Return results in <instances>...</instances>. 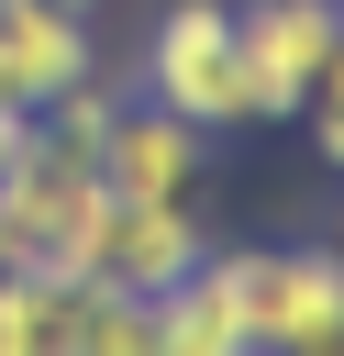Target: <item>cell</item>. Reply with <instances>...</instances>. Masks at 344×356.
<instances>
[{
	"mask_svg": "<svg viewBox=\"0 0 344 356\" xmlns=\"http://www.w3.org/2000/svg\"><path fill=\"white\" fill-rule=\"evenodd\" d=\"M100 211H111L100 167L33 134V156L0 178V267H33V278H89V234H100Z\"/></svg>",
	"mask_w": 344,
	"mask_h": 356,
	"instance_id": "cell-1",
	"label": "cell"
},
{
	"mask_svg": "<svg viewBox=\"0 0 344 356\" xmlns=\"http://www.w3.org/2000/svg\"><path fill=\"white\" fill-rule=\"evenodd\" d=\"M144 100L200 122V134H233L255 122L244 111V44H233V0H166L144 22Z\"/></svg>",
	"mask_w": 344,
	"mask_h": 356,
	"instance_id": "cell-2",
	"label": "cell"
},
{
	"mask_svg": "<svg viewBox=\"0 0 344 356\" xmlns=\"http://www.w3.org/2000/svg\"><path fill=\"white\" fill-rule=\"evenodd\" d=\"M222 267H233V300H244L255 356L344 345V256L333 245H222Z\"/></svg>",
	"mask_w": 344,
	"mask_h": 356,
	"instance_id": "cell-3",
	"label": "cell"
},
{
	"mask_svg": "<svg viewBox=\"0 0 344 356\" xmlns=\"http://www.w3.org/2000/svg\"><path fill=\"white\" fill-rule=\"evenodd\" d=\"M344 0H233V44H244V111L255 122H300L322 89Z\"/></svg>",
	"mask_w": 344,
	"mask_h": 356,
	"instance_id": "cell-4",
	"label": "cell"
},
{
	"mask_svg": "<svg viewBox=\"0 0 344 356\" xmlns=\"http://www.w3.org/2000/svg\"><path fill=\"white\" fill-rule=\"evenodd\" d=\"M200 267H211L200 200H111L100 234H89V278H111V289H133V300H166V289L200 278Z\"/></svg>",
	"mask_w": 344,
	"mask_h": 356,
	"instance_id": "cell-5",
	"label": "cell"
},
{
	"mask_svg": "<svg viewBox=\"0 0 344 356\" xmlns=\"http://www.w3.org/2000/svg\"><path fill=\"white\" fill-rule=\"evenodd\" d=\"M200 167H211V134L155 111V100H122L111 134H100V189L111 200H200Z\"/></svg>",
	"mask_w": 344,
	"mask_h": 356,
	"instance_id": "cell-6",
	"label": "cell"
},
{
	"mask_svg": "<svg viewBox=\"0 0 344 356\" xmlns=\"http://www.w3.org/2000/svg\"><path fill=\"white\" fill-rule=\"evenodd\" d=\"M0 78L22 111L67 100L78 78H100V44H89V11L78 0H0Z\"/></svg>",
	"mask_w": 344,
	"mask_h": 356,
	"instance_id": "cell-7",
	"label": "cell"
},
{
	"mask_svg": "<svg viewBox=\"0 0 344 356\" xmlns=\"http://www.w3.org/2000/svg\"><path fill=\"white\" fill-rule=\"evenodd\" d=\"M155 356H255V334H244V300H233V267H222V245H211V267H200V278H178V289L155 300Z\"/></svg>",
	"mask_w": 344,
	"mask_h": 356,
	"instance_id": "cell-8",
	"label": "cell"
},
{
	"mask_svg": "<svg viewBox=\"0 0 344 356\" xmlns=\"http://www.w3.org/2000/svg\"><path fill=\"white\" fill-rule=\"evenodd\" d=\"M67 356H155V300L111 289V278H78L67 300Z\"/></svg>",
	"mask_w": 344,
	"mask_h": 356,
	"instance_id": "cell-9",
	"label": "cell"
},
{
	"mask_svg": "<svg viewBox=\"0 0 344 356\" xmlns=\"http://www.w3.org/2000/svg\"><path fill=\"white\" fill-rule=\"evenodd\" d=\"M67 300H78V278L0 267V356H67Z\"/></svg>",
	"mask_w": 344,
	"mask_h": 356,
	"instance_id": "cell-10",
	"label": "cell"
},
{
	"mask_svg": "<svg viewBox=\"0 0 344 356\" xmlns=\"http://www.w3.org/2000/svg\"><path fill=\"white\" fill-rule=\"evenodd\" d=\"M22 156H33V111H22V100H0V178H11Z\"/></svg>",
	"mask_w": 344,
	"mask_h": 356,
	"instance_id": "cell-11",
	"label": "cell"
},
{
	"mask_svg": "<svg viewBox=\"0 0 344 356\" xmlns=\"http://www.w3.org/2000/svg\"><path fill=\"white\" fill-rule=\"evenodd\" d=\"M311 111H344V22H333V56H322V89H311Z\"/></svg>",
	"mask_w": 344,
	"mask_h": 356,
	"instance_id": "cell-12",
	"label": "cell"
},
{
	"mask_svg": "<svg viewBox=\"0 0 344 356\" xmlns=\"http://www.w3.org/2000/svg\"><path fill=\"white\" fill-rule=\"evenodd\" d=\"M0 100H11V78H0Z\"/></svg>",
	"mask_w": 344,
	"mask_h": 356,
	"instance_id": "cell-13",
	"label": "cell"
},
{
	"mask_svg": "<svg viewBox=\"0 0 344 356\" xmlns=\"http://www.w3.org/2000/svg\"><path fill=\"white\" fill-rule=\"evenodd\" d=\"M78 11H100V0H78Z\"/></svg>",
	"mask_w": 344,
	"mask_h": 356,
	"instance_id": "cell-14",
	"label": "cell"
}]
</instances>
